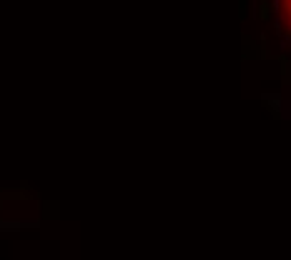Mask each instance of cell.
<instances>
[{
  "mask_svg": "<svg viewBox=\"0 0 291 260\" xmlns=\"http://www.w3.org/2000/svg\"><path fill=\"white\" fill-rule=\"evenodd\" d=\"M266 100H269V105L274 108V113H279V110H281V100H279L276 95H274V98H266Z\"/></svg>",
  "mask_w": 291,
  "mask_h": 260,
  "instance_id": "6da1fadb",
  "label": "cell"
},
{
  "mask_svg": "<svg viewBox=\"0 0 291 260\" xmlns=\"http://www.w3.org/2000/svg\"><path fill=\"white\" fill-rule=\"evenodd\" d=\"M261 18H264V20L269 18V3H266V0L261 3Z\"/></svg>",
  "mask_w": 291,
  "mask_h": 260,
  "instance_id": "7a4b0ae2",
  "label": "cell"
},
{
  "mask_svg": "<svg viewBox=\"0 0 291 260\" xmlns=\"http://www.w3.org/2000/svg\"><path fill=\"white\" fill-rule=\"evenodd\" d=\"M286 5H291V0H286Z\"/></svg>",
  "mask_w": 291,
  "mask_h": 260,
  "instance_id": "3957f363",
  "label": "cell"
}]
</instances>
